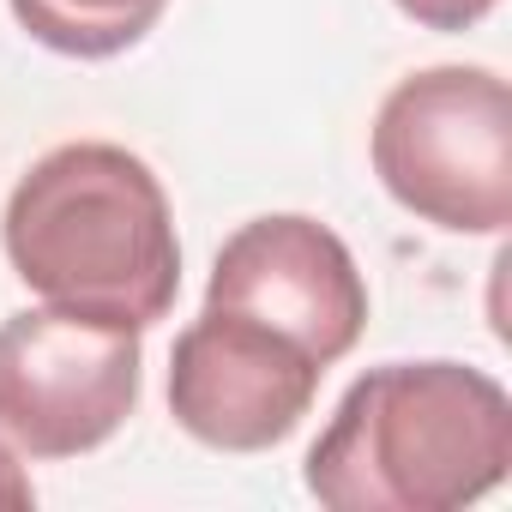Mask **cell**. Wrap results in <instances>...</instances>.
<instances>
[{
	"label": "cell",
	"instance_id": "obj_1",
	"mask_svg": "<svg viewBox=\"0 0 512 512\" xmlns=\"http://www.w3.org/2000/svg\"><path fill=\"white\" fill-rule=\"evenodd\" d=\"M0 241L31 296L127 332L169 320L181 296V241L163 181L109 139H73L13 187Z\"/></svg>",
	"mask_w": 512,
	"mask_h": 512
},
{
	"label": "cell",
	"instance_id": "obj_2",
	"mask_svg": "<svg viewBox=\"0 0 512 512\" xmlns=\"http://www.w3.org/2000/svg\"><path fill=\"white\" fill-rule=\"evenodd\" d=\"M512 470V398L470 362L368 368L308 446V494L332 512H458Z\"/></svg>",
	"mask_w": 512,
	"mask_h": 512
},
{
	"label": "cell",
	"instance_id": "obj_3",
	"mask_svg": "<svg viewBox=\"0 0 512 512\" xmlns=\"http://www.w3.org/2000/svg\"><path fill=\"white\" fill-rule=\"evenodd\" d=\"M368 157L380 187L446 235L512 223V91L488 67H422L374 115Z\"/></svg>",
	"mask_w": 512,
	"mask_h": 512
},
{
	"label": "cell",
	"instance_id": "obj_4",
	"mask_svg": "<svg viewBox=\"0 0 512 512\" xmlns=\"http://www.w3.org/2000/svg\"><path fill=\"white\" fill-rule=\"evenodd\" d=\"M139 332L73 314L25 308L0 320V440L31 458L97 452L139 404Z\"/></svg>",
	"mask_w": 512,
	"mask_h": 512
},
{
	"label": "cell",
	"instance_id": "obj_5",
	"mask_svg": "<svg viewBox=\"0 0 512 512\" xmlns=\"http://www.w3.org/2000/svg\"><path fill=\"white\" fill-rule=\"evenodd\" d=\"M205 308L247 314L290 344H302L320 368L344 362L368 332V284L338 229L302 211H272L241 223L211 260Z\"/></svg>",
	"mask_w": 512,
	"mask_h": 512
},
{
	"label": "cell",
	"instance_id": "obj_6",
	"mask_svg": "<svg viewBox=\"0 0 512 512\" xmlns=\"http://www.w3.org/2000/svg\"><path fill=\"white\" fill-rule=\"evenodd\" d=\"M320 374L284 332L205 308L169 350V416L211 452H272L314 410Z\"/></svg>",
	"mask_w": 512,
	"mask_h": 512
},
{
	"label": "cell",
	"instance_id": "obj_7",
	"mask_svg": "<svg viewBox=\"0 0 512 512\" xmlns=\"http://www.w3.org/2000/svg\"><path fill=\"white\" fill-rule=\"evenodd\" d=\"M7 7L31 43L73 61H109L157 31L169 0H7Z\"/></svg>",
	"mask_w": 512,
	"mask_h": 512
},
{
	"label": "cell",
	"instance_id": "obj_8",
	"mask_svg": "<svg viewBox=\"0 0 512 512\" xmlns=\"http://www.w3.org/2000/svg\"><path fill=\"white\" fill-rule=\"evenodd\" d=\"M392 7L404 19H416L422 31H470L500 7V0H392Z\"/></svg>",
	"mask_w": 512,
	"mask_h": 512
},
{
	"label": "cell",
	"instance_id": "obj_9",
	"mask_svg": "<svg viewBox=\"0 0 512 512\" xmlns=\"http://www.w3.org/2000/svg\"><path fill=\"white\" fill-rule=\"evenodd\" d=\"M31 506H37V488L25 476V464L0 446V512H31Z\"/></svg>",
	"mask_w": 512,
	"mask_h": 512
}]
</instances>
